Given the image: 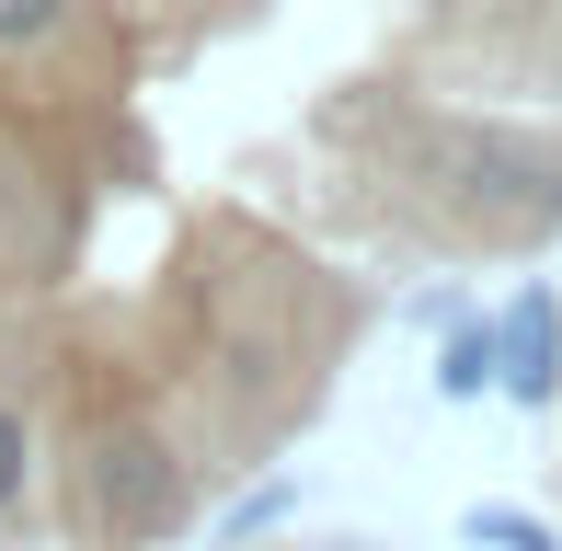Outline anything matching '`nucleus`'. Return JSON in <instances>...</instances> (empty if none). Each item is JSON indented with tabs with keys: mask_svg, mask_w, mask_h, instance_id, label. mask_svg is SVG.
Returning <instances> with one entry per match:
<instances>
[{
	"mask_svg": "<svg viewBox=\"0 0 562 551\" xmlns=\"http://www.w3.org/2000/svg\"><path fill=\"white\" fill-rule=\"evenodd\" d=\"M494 391H517V414L562 403V299L551 288H528L517 311L494 322Z\"/></svg>",
	"mask_w": 562,
	"mask_h": 551,
	"instance_id": "obj_1",
	"label": "nucleus"
},
{
	"mask_svg": "<svg viewBox=\"0 0 562 551\" xmlns=\"http://www.w3.org/2000/svg\"><path fill=\"white\" fill-rule=\"evenodd\" d=\"M437 391H448V403H482V391H494V322H459V334H448Z\"/></svg>",
	"mask_w": 562,
	"mask_h": 551,
	"instance_id": "obj_2",
	"label": "nucleus"
}]
</instances>
